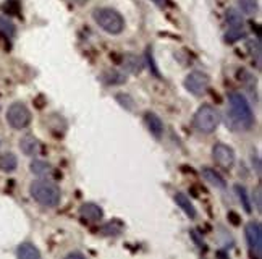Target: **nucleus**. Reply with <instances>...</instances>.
Listing matches in <instances>:
<instances>
[{
    "label": "nucleus",
    "mask_w": 262,
    "mask_h": 259,
    "mask_svg": "<svg viewBox=\"0 0 262 259\" xmlns=\"http://www.w3.org/2000/svg\"><path fill=\"white\" fill-rule=\"evenodd\" d=\"M230 104V123L236 130H249L254 125V115L248 104L246 97L241 93H230L228 94Z\"/></svg>",
    "instance_id": "nucleus-1"
},
{
    "label": "nucleus",
    "mask_w": 262,
    "mask_h": 259,
    "mask_svg": "<svg viewBox=\"0 0 262 259\" xmlns=\"http://www.w3.org/2000/svg\"><path fill=\"white\" fill-rule=\"evenodd\" d=\"M29 195L34 199L36 203L46 207H55L60 204V199H62V193H60V188L47 180H36L29 185Z\"/></svg>",
    "instance_id": "nucleus-2"
},
{
    "label": "nucleus",
    "mask_w": 262,
    "mask_h": 259,
    "mask_svg": "<svg viewBox=\"0 0 262 259\" xmlns=\"http://www.w3.org/2000/svg\"><path fill=\"white\" fill-rule=\"evenodd\" d=\"M93 18L100 29L108 34H120L125 28V19L114 8H96Z\"/></svg>",
    "instance_id": "nucleus-3"
},
{
    "label": "nucleus",
    "mask_w": 262,
    "mask_h": 259,
    "mask_svg": "<svg viewBox=\"0 0 262 259\" xmlns=\"http://www.w3.org/2000/svg\"><path fill=\"white\" fill-rule=\"evenodd\" d=\"M220 123V112L212 105H201L194 114L193 125L199 133H214Z\"/></svg>",
    "instance_id": "nucleus-4"
},
{
    "label": "nucleus",
    "mask_w": 262,
    "mask_h": 259,
    "mask_svg": "<svg viewBox=\"0 0 262 259\" xmlns=\"http://www.w3.org/2000/svg\"><path fill=\"white\" fill-rule=\"evenodd\" d=\"M7 122L15 130H23L31 123V111L21 102H15L7 109Z\"/></svg>",
    "instance_id": "nucleus-5"
},
{
    "label": "nucleus",
    "mask_w": 262,
    "mask_h": 259,
    "mask_svg": "<svg viewBox=\"0 0 262 259\" xmlns=\"http://www.w3.org/2000/svg\"><path fill=\"white\" fill-rule=\"evenodd\" d=\"M227 23L230 26L228 33L225 34V41L227 42H236L238 39L245 37L246 36V31H245V19H243V15H241L238 10L235 8H228L227 10Z\"/></svg>",
    "instance_id": "nucleus-6"
},
{
    "label": "nucleus",
    "mask_w": 262,
    "mask_h": 259,
    "mask_svg": "<svg viewBox=\"0 0 262 259\" xmlns=\"http://www.w3.org/2000/svg\"><path fill=\"white\" fill-rule=\"evenodd\" d=\"M245 236L249 248V254L260 259L262 257V227L257 221H251L245 227Z\"/></svg>",
    "instance_id": "nucleus-7"
},
{
    "label": "nucleus",
    "mask_w": 262,
    "mask_h": 259,
    "mask_svg": "<svg viewBox=\"0 0 262 259\" xmlns=\"http://www.w3.org/2000/svg\"><path fill=\"white\" fill-rule=\"evenodd\" d=\"M209 76L203 72H191L185 79V88L193 96H203L209 88Z\"/></svg>",
    "instance_id": "nucleus-8"
},
{
    "label": "nucleus",
    "mask_w": 262,
    "mask_h": 259,
    "mask_svg": "<svg viewBox=\"0 0 262 259\" xmlns=\"http://www.w3.org/2000/svg\"><path fill=\"white\" fill-rule=\"evenodd\" d=\"M212 159L220 168L230 170L235 164V151L230 146H227L224 143H219L212 147Z\"/></svg>",
    "instance_id": "nucleus-9"
},
{
    "label": "nucleus",
    "mask_w": 262,
    "mask_h": 259,
    "mask_svg": "<svg viewBox=\"0 0 262 259\" xmlns=\"http://www.w3.org/2000/svg\"><path fill=\"white\" fill-rule=\"evenodd\" d=\"M79 217H81L83 221H86V222L96 224V222H100L104 219V211H102V207H100L99 204L84 203L81 207H79Z\"/></svg>",
    "instance_id": "nucleus-10"
},
{
    "label": "nucleus",
    "mask_w": 262,
    "mask_h": 259,
    "mask_svg": "<svg viewBox=\"0 0 262 259\" xmlns=\"http://www.w3.org/2000/svg\"><path fill=\"white\" fill-rule=\"evenodd\" d=\"M144 122H146V126L147 130L150 132V135H152L154 138L160 139L164 135V123L162 120H160V117L154 112H147L144 115Z\"/></svg>",
    "instance_id": "nucleus-11"
},
{
    "label": "nucleus",
    "mask_w": 262,
    "mask_h": 259,
    "mask_svg": "<svg viewBox=\"0 0 262 259\" xmlns=\"http://www.w3.org/2000/svg\"><path fill=\"white\" fill-rule=\"evenodd\" d=\"M123 68L129 73L138 75V73H141V70L144 68V62H143V58L135 54H126L123 57Z\"/></svg>",
    "instance_id": "nucleus-12"
},
{
    "label": "nucleus",
    "mask_w": 262,
    "mask_h": 259,
    "mask_svg": "<svg viewBox=\"0 0 262 259\" xmlns=\"http://www.w3.org/2000/svg\"><path fill=\"white\" fill-rule=\"evenodd\" d=\"M19 149L25 156H36L39 153V141L33 135H26L19 139Z\"/></svg>",
    "instance_id": "nucleus-13"
},
{
    "label": "nucleus",
    "mask_w": 262,
    "mask_h": 259,
    "mask_svg": "<svg viewBox=\"0 0 262 259\" xmlns=\"http://www.w3.org/2000/svg\"><path fill=\"white\" fill-rule=\"evenodd\" d=\"M18 167V159L13 153H4L0 154V170L5 174H12Z\"/></svg>",
    "instance_id": "nucleus-14"
},
{
    "label": "nucleus",
    "mask_w": 262,
    "mask_h": 259,
    "mask_svg": "<svg viewBox=\"0 0 262 259\" xmlns=\"http://www.w3.org/2000/svg\"><path fill=\"white\" fill-rule=\"evenodd\" d=\"M16 256L19 259H39L41 257V251L31 243H21L16 248Z\"/></svg>",
    "instance_id": "nucleus-15"
},
{
    "label": "nucleus",
    "mask_w": 262,
    "mask_h": 259,
    "mask_svg": "<svg viewBox=\"0 0 262 259\" xmlns=\"http://www.w3.org/2000/svg\"><path fill=\"white\" fill-rule=\"evenodd\" d=\"M175 203L181 207V211H183L189 219L196 217V209H194L193 203L189 201V198L185 193H177L175 195Z\"/></svg>",
    "instance_id": "nucleus-16"
},
{
    "label": "nucleus",
    "mask_w": 262,
    "mask_h": 259,
    "mask_svg": "<svg viewBox=\"0 0 262 259\" xmlns=\"http://www.w3.org/2000/svg\"><path fill=\"white\" fill-rule=\"evenodd\" d=\"M203 177L206 178V180L212 185V186H215V188H220V190H224V188L227 186V183H225V180L222 178V175L220 174H217L214 168H209V167H204L203 168Z\"/></svg>",
    "instance_id": "nucleus-17"
},
{
    "label": "nucleus",
    "mask_w": 262,
    "mask_h": 259,
    "mask_svg": "<svg viewBox=\"0 0 262 259\" xmlns=\"http://www.w3.org/2000/svg\"><path fill=\"white\" fill-rule=\"evenodd\" d=\"M31 172L37 177L46 178V177H50L54 174V168H52V165L44 162V161H33L31 162Z\"/></svg>",
    "instance_id": "nucleus-18"
},
{
    "label": "nucleus",
    "mask_w": 262,
    "mask_h": 259,
    "mask_svg": "<svg viewBox=\"0 0 262 259\" xmlns=\"http://www.w3.org/2000/svg\"><path fill=\"white\" fill-rule=\"evenodd\" d=\"M102 79H104V83L115 86V84H123L126 81V76L123 73L117 72V70H108V72L102 75Z\"/></svg>",
    "instance_id": "nucleus-19"
},
{
    "label": "nucleus",
    "mask_w": 262,
    "mask_h": 259,
    "mask_svg": "<svg viewBox=\"0 0 262 259\" xmlns=\"http://www.w3.org/2000/svg\"><path fill=\"white\" fill-rule=\"evenodd\" d=\"M0 33H2L8 39L15 37L16 26H15V23L12 21V19L7 18V16H0Z\"/></svg>",
    "instance_id": "nucleus-20"
},
{
    "label": "nucleus",
    "mask_w": 262,
    "mask_h": 259,
    "mask_svg": "<svg viewBox=\"0 0 262 259\" xmlns=\"http://www.w3.org/2000/svg\"><path fill=\"white\" fill-rule=\"evenodd\" d=\"M246 47H248L251 57L256 58L257 63H260V52H262V49H260L259 37H256V39H248V41H246Z\"/></svg>",
    "instance_id": "nucleus-21"
},
{
    "label": "nucleus",
    "mask_w": 262,
    "mask_h": 259,
    "mask_svg": "<svg viewBox=\"0 0 262 259\" xmlns=\"http://www.w3.org/2000/svg\"><path fill=\"white\" fill-rule=\"evenodd\" d=\"M235 191L238 193V198H239L241 204H243L245 211H246L248 214L253 212V206H251V203H249V198H248V193H246V188H245V186H241V185H236V186H235Z\"/></svg>",
    "instance_id": "nucleus-22"
},
{
    "label": "nucleus",
    "mask_w": 262,
    "mask_h": 259,
    "mask_svg": "<svg viewBox=\"0 0 262 259\" xmlns=\"http://www.w3.org/2000/svg\"><path fill=\"white\" fill-rule=\"evenodd\" d=\"M241 12L246 15H254L257 12V4L256 0H239Z\"/></svg>",
    "instance_id": "nucleus-23"
},
{
    "label": "nucleus",
    "mask_w": 262,
    "mask_h": 259,
    "mask_svg": "<svg viewBox=\"0 0 262 259\" xmlns=\"http://www.w3.org/2000/svg\"><path fill=\"white\" fill-rule=\"evenodd\" d=\"M191 235H193V238H194V240H196V243L199 245V248H201V250H203V251H206V245H204V242L201 240V238L198 236V232H193V233H191Z\"/></svg>",
    "instance_id": "nucleus-24"
},
{
    "label": "nucleus",
    "mask_w": 262,
    "mask_h": 259,
    "mask_svg": "<svg viewBox=\"0 0 262 259\" xmlns=\"http://www.w3.org/2000/svg\"><path fill=\"white\" fill-rule=\"evenodd\" d=\"M256 206H257V211H260V186L256 188Z\"/></svg>",
    "instance_id": "nucleus-25"
},
{
    "label": "nucleus",
    "mask_w": 262,
    "mask_h": 259,
    "mask_svg": "<svg viewBox=\"0 0 262 259\" xmlns=\"http://www.w3.org/2000/svg\"><path fill=\"white\" fill-rule=\"evenodd\" d=\"M67 2L73 4V5H84V4L89 2V0H67Z\"/></svg>",
    "instance_id": "nucleus-26"
},
{
    "label": "nucleus",
    "mask_w": 262,
    "mask_h": 259,
    "mask_svg": "<svg viewBox=\"0 0 262 259\" xmlns=\"http://www.w3.org/2000/svg\"><path fill=\"white\" fill-rule=\"evenodd\" d=\"M152 2H154L156 5H159V7H164V5L167 4V0H152Z\"/></svg>",
    "instance_id": "nucleus-27"
},
{
    "label": "nucleus",
    "mask_w": 262,
    "mask_h": 259,
    "mask_svg": "<svg viewBox=\"0 0 262 259\" xmlns=\"http://www.w3.org/2000/svg\"><path fill=\"white\" fill-rule=\"evenodd\" d=\"M68 257H84V254L83 253H70Z\"/></svg>",
    "instance_id": "nucleus-28"
}]
</instances>
